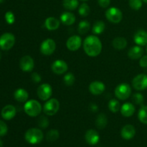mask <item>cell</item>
<instances>
[{
	"mask_svg": "<svg viewBox=\"0 0 147 147\" xmlns=\"http://www.w3.org/2000/svg\"><path fill=\"white\" fill-rule=\"evenodd\" d=\"M108 119L104 113H100L96 119V126L98 129H103L107 126Z\"/></svg>",
	"mask_w": 147,
	"mask_h": 147,
	"instance_id": "25",
	"label": "cell"
},
{
	"mask_svg": "<svg viewBox=\"0 0 147 147\" xmlns=\"http://www.w3.org/2000/svg\"><path fill=\"white\" fill-rule=\"evenodd\" d=\"M37 93L40 100L47 101L50 98L53 94V88L48 83H43L37 88Z\"/></svg>",
	"mask_w": 147,
	"mask_h": 147,
	"instance_id": "9",
	"label": "cell"
},
{
	"mask_svg": "<svg viewBox=\"0 0 147 147\" xmlns=\"http://www.w3.org/2000/svg\"><path fill=\"white\" fill-rule=\"evenodd\" d=\"M56 49V43L53 39L47 38L40 45V50L42 55L45 56L51 55Z\"/></svg>",
	"mask_w": 147,
	"mask_h": 147,
	"instance_id": "8",
	"label": "cell"
},
{
	"mask_svg": "<svg viewBox=\"0 0 147 147\" xmlns=\"http://www.w3.org/2000/svg\"><path fill=\"white\" fill-rule=\"evenodd\" d=\"M135 43L139 46L147 45V32L144 30H139L135 33L134 37Z\"/></svg>",
	"mask_w": 147,
	"mask_h": 147,
	"instance_id": "17",
	"label": "cell"
},
{
	"mask_svg": "<svg viewBox=\"0 0 147 147\" xmlns=\"http://www.w3.org/2000/svg\"><path fill=\"white\" fill-rule=\"evenodd\" d=\"M5 20L9 24H14V21H15V17H14V14L11 11H7L5 14Z\"/></svg>",
	"mask_w": 147,
	"mask_h": 147,
	"instance_id": "37",
	"label": "cell"
},
{
	"mask_svg": "<svg viewBox=\"0 0 147 147\" xmlns=\"http://www.w3.org/2000/svg\"><path fill=\"white\" fill-rule=\"evenodd\" d=\"M108 106H109V110L112 113H117V112H119L120 111L121 107L119 101L118 100H116V99H111L109 102Z\"/></svg>",
	"mask_w": 147,
	"mask_h": 147,
	"instance_id": "29",
	"label": "cell"
},
{
	"mask_svg": "<svg viewBox=\"0 0 147 147\" xmlns=\"http://www.w3.org/2000/svg\"><path fill=\"white\" fill-rule=\"evenodd\" d=\"M59 136H60V134L58 131L56 129H51L46 134V139L48 142H54L58 139Z\"/></svg>",
	"mask_w": 147,
	"mask_h": 147,
	"instance_id": "30",
	"label": "cell"
},
{
	"mask_svg": "<svg viewBox=\"0 0 147 147\" xmlns=\"http://www.w3.org/2000/svg\"><path fill=\"white\" fill-rule=\"evenodd\" d=\"M31 78L32 80V81H34V83H40L42 80L41 76H40L37 73H33L31 76Z\"/></svg>",
	"mask_w": 147,
	"mask_h": 147,
	"instance_id": "40",
	"label": "cell"
},
{
	"mask_svg": "<svg viewBox=\"0 0 147 147\" xmlns=\"http://www.w3.org/2000/svg\"><path fill=\"white\" fill-rule=\"evenodd\" d=\"M142 0H129V6L134 10H139L142 7Z\"/></svg>",
	"mask_w": 147,
	"mask_h": 147,
	"instance_id": "35",
	"label": "cell"
},
{
	"mask_svg": "<svg viewBox=\"0 0 147 147\" xmlns=\"http://www.w3.org/2000/svg\"><path fill=\"white\" fill-rule=\"evenodd\" d=\"M89 91L95 96L101 95L106 90V86L103 83L100 81H93L89 85Z\"/></svg>",
	"mask_w": 147,
	"mask_h": 147,
	"instance_id": "14",
	"label": "cell"
},
{
	"mask_svg": "<svg viewBox=\"0 0 147 147\" xmlns=\"http://www.w3.org/2000/svg\"><path fill=\"white\" fill-rule=\"evenodd\" d=\"M132 86L136 90H145L147 88V75L139 74L137 75L132 80Z\"/></svg>",
	"mask_w": 147,
	"mask_h": 147,
	"instance_id": "10",
	"label": "cell"
},
{
	"mask_svg": "<svg viewBox=\"0 0 147 147\" xmlns=\"http://www.w3.org/2000/svg\"><path fill=\"white\" fill-rule=\"evenodd\" d=\"M4 1V0H0V3H2Z\"/></svg>",
	"mask_w": 147,
	"mask_h": 147,
	"instance_id": "45",
	"label": "cell"
},
{
	"mask_svg": "<svg viewBox=\"0 0 147 147\" xmlns=\"http://www.w3.org/2000/svg\"><path fill=\"white\" fill-rule=\"evenodd\" d=\"M114 92L115 96L118 99L124 100L130 97L131 94V88L128 83H123L116 86Z\"/></svg>",
	"mask_w": 147,
	"mask_h": 147,
	"instance_id": "4",
	"label": "cell"
},
{
	"mask_svg": "<svg viewBox=\"0 0 147 147\" xmlns=\"http://www.w3.org/2000/svg\"><path fill=\"white\" fill-rule=\"evenodd\" d=\"M60 21L65 25H72L76 22V16L70 11H65L60 15Z\"/></svg>",
	"mask_w": 147,
	"mask_h": 147,
	"instance_id": "22",
	"label": "cell"
},
{
	"mask_svg": "<svg viewBox=\"0 0 147 147\" xmlns=\"http://www.w3.org/2000/svg\"><path fill=\"white\" fill-rule=\"evenodd\" d=\"M15 43V37L9 32H6L0 37V48L3 50H9Z\"/></svg>",
	"mask_w": 147,
	"mask_h": 147,
	"instance_id": "6",
	"label": "cell"
},
{
	"mask_svg": "<svg viewBox=\"0 0 147 147\" xmlns=\"http://www.w3.org/2000/svg\"><path fill=\"white\" fill-rule=\"evenodd\" d=\"M82 45L81 37L78 35L71 36L66 42V47L70 51H77Z\"/></svg>",
	"mask_w": 147,
	"mask_h": 147,
	"instance_id": "12",
	"label": "cell"
},
{
	"mask_svg": "<svg viewBox=\"0 0 147 147\" xmlns=\"http://www.w3.org/2000/svg\"><path fill=\"white\" fill-rule=\"evenodd\" d=\"M90 23H89L87 20H83V21H81L78 24V32L80 34H86V33L90 30Z\"/></svg>",
	"mask_w": 147,
	"mask_h": 147,
	"instance_id": "28",
	"label": "cell"
},
{
	"mask_svg": "<svg viewBox=\"0 0 147 147\" xmlns=\"http://www.w3.org/2000/svg\"><path fill=\"white\" fill-rule=\"evenodd\" d=\"M85 139L88 144L94 146L97 144L100 139L98 133L94 129H89L85 134Z\"/></svg>",
	"mask_w": 147,
	"mask_h": 147,
	"instance_id": "15",
	"label": "cell"
},
{
	"mask_svg": "<svg viewBox=\"0 0 147 147\" xmlns=\"http://www.w3.org/2000/svg\"><path fill=\"white\" fill-rule=\"evenodd\" d=\"M136 134V129L134 126L131 124H127L122 128L121 131V135L122 138L126 140H130L133 139Z\"/></svg>",
	"mask_w": 147,
	"mask_h": 147,
	"instance_id": "16",
	"label": "cell"
},
{
	"mask_svg": "<svg viewBox=\"0 0 147 147\" xmlns=\"http://www.w3.org/2000/svg\"><path fill=\"white\" fill-rule=\"evenodd\" d=\"M60 109V103L56 98H51L47 100L43 106V111L47 116H54Z\"/></svg>",
	"mask_w": 147,
	"mask_h": 147,
	"instance_id": "5",
	"label": "cell"
},
{
	"mask_svg": "<svg viewBox=\"0 0 147 147\" xmlns=\"http://www.w3.org/2000/svg\"><path fill=\"white\" fill-rule=\"evenodd\" d=\"M51 69L55 74L62 75L65 73L68 69L67 63L63 60H56L53 63Z\"/></svg>",
	"mask_w": 147,
	"mask_h": 147,
	"instance_id": "11",
	"label": "cell"
},
{
	"mask_svg": "<svg viewBox=\"0 0 147 147\" xmlns=\"http://www.w3.org/2000/svg\"><path fill=\"white\" fill-rule=\"evenodd\" d=\"M106 24L103 21H96L92 27V32L94 34H100L104 32Z\"/></svg>",
	"mask_w": 147,
	"mask_h": 147,
	"instance_id": "26",
	"label": "cell"
},
{
	"mask_svg": "<svg viewBox=\"0 0 147 147\" xmlns=\"http://www.w3.org/2000/svg\"><path fill=\"white\" fill-rule=\"evenodd\" d=\"M139 120L144 124H147V106H143L138 113Z\"/></svg>",
	"mask_w": 147,
	"mask_h": 147,
	"instance_id": "31",
	"label": "cell"
},
{
	"mask_svg": "<svg viewBox=\"0 0 147 147\" xmlns=\"http://www.w3.org/2000/svg\"><path fill=\"white\" fill-rule=\"evenodd\" d=\"M146 53H147V46H146Z\"/></svg>",
	"mask_w": 147,
	"mask_h": 147,
	"instance_id": "47",
	"label": "cell"
},
{
	"mask_svg": "<svg viewBox=\"0 0 147 147\" xmlns=\"http://www.w3.org/2000/svg\"><path fill=\"white\" fill-rule=\"evenodd\" d=\"M14 96L15 100H17L20 103H24L29 98V93L25 89L19 88L15 90L14 93Z\"/></svg>",
	"mask_w": 147,
	"mask_h": 147,
	"instance_id": "23",
	"label": "cell"
},
{
	"mask_svg": "<svg viewBox=\"0 0 147 147\" xmlns=\"http://www.w3.org/2000/svg\"><path fill=\"white\" fill-rule=\"evenodd\" d=\"M142 1H144V2L146 3V4H147V0H142Z\"/></svg>",
	"mask_w": 147,
	"mask_h": 147,
	"instance_id": "44",
	"label": "cell"
},
{
	"mask_svg": "<svg viewBox=\"0 0 147 147\" xmlns=\"http://www.w3.org/2000/svg\"><path fill=\"white\" fill-rule=\"evenodd\" d=\"M106 17L110 22L117 24L122 20L123 14L119 9L116 7H111L106 10Z\"/></svg>",
	"mask_w": 147,
	"mask_h": 147,
	"instance_id": "7",
	"label": "cell"
},
{
	"mask_svg": "<svg viewBox=\"0 0 147 147\" xmlns=\"http://www.w3.org/2000/svg\"><path fill=\"white\" fill-rule=\"evenodd\" d=\"M112 45L116 50H122L126 48L127 46V40L123 37H117L113 39Z\"/></svg>",
	"mask_w": 147,
	"mask_h": 147,
	"instance_id": "24",
	"label": "cell"
},
{
	"mask_svg": "<svg viewBox=\"0 0 147 147\" xmlns=\"http://www.w3.org/2000/svg\"><path fill=\"white\" fill-rule=\"evenodd\" d=\"M83 50L89 57H97L102 51V43L96 35H89L83 41Z\"/></svg>",
	"mask_w": 147,
	"mask_h": 147,
	"instance_id": "1",
	"label": "cell"
},
{
	"mask_svg": "<svg viewBox=\"0 0 147 147\" xmlns=\"http://www.w3.org/2000/svg\"><path fill=\"white\" fill-rule=\"evenodd\" d=\"M49 123H50V122H49L48 119L46 116H40L37 120V124L42 129H46L47 127H48Z\"/></svg>",
	"mask_w": 147,
	"mask_h": 147,
	"instance_id": "34",
	"label": "cell"
},
{
	"mask_svg": "<svg viewBox=\"0 0 147 147\" xmlns=\"http://www.w3.org/2000/svg\"><path fill=\"white\" fill-rule=\"evenodd\" d=\"M90 109H91V111H92L95 112V111H97L98 109V106L96 104H91V106H90Z\"/></svg>",
	"mask_w": 147,
	"mask_h": 147,
	"instance_id": "42",
	"label": "cell"
},
{
	"mask_svg": "<svg viewBox=\"0 0 147 147\" xmlns=\"http://www.w3.org/2000/svg\"><path fill=\"white\" fill-rule=\"evenodd\" d=\"M24 112L31 117L38 116L42 110L41 104L37 100H30L26 101L24 106Z\"/></svg>",
	"mask_w": 147,
	"mask_h": 147,
	"instance_id": "3",
	"label": "cell"
},
{
	"mask_svg": "<svg viewBox=\"0 0 147 147\" xmlns=\"http://www.w3.org/2000/svg\"><path fill=\"white\" fill-rule=\"evenodd\" d=\"M144 50L141 46L136 45L132 47L131 48L129 49L128 52V56L130 59L132 60H137V59L141 58L143 56Z\"/></svg>",
	"mask_w": 147,
	"mask_h": 147,
	"instance_id": "19",
	"label": "cell"
},
{
	"mask_svg": "<svg viewBox=\"0 0 147 147\" xmlns=\"http://www.w3.org/2000/svg\"><path fill=\"white\" fill-rule=\"evenodd\" d=\"M44 134L40 129L32 128L26 131L24 138L30 144H37L42 141Z\"/></svg>",
	"mask_w": 147,
	"mask_h": 147,
	"instance_id": "2",
	"label": "cell"
},
{
	"mask_svg": "<svg viewBox=\"0 0 147 147\" xmlns=\"http://www.w3.org/2000/svg\"><path fill=\"white\" fill-rule=\"evenodd\" d=\"M99 6L102 8H107L110 5L111 0H98Z\"/></svg>",
	"mask_w": 147,
	"mask_h": 147,
	"instance_id": "39",
	"label": "cell"
},
{
	"mask_svg": "<svg viewBox=\"0 0 147 147\" xmlns=\"http://www.w3.org/2000/svg\"><path fill=\"white\" fill-rule=\"evenodd\" d=\"M2 146H3V143H2V142L0 140V147H2Z\"/></svg>",
	"mask_w": 147,
	"mask_h": 147,
	"instance_id": "43",
	"label": "cell"
},
{
	"mask_svg": "<svg viewBox=\"0 0 147 147\" xmlns=\"http://www.w3.org/2000/svg\"><path fill=\"white\" fill-rule=\"evenodd\" d=\"M75 80H76V78H75L74 75L72 73H68L67 74L65 75L64 78H63V81H64V83L67 86H71L74 84Z\"/></svg>",
	"mask_w": 147,
	"mask_h": 147,
	"instance_id": "33",
	"label": "cell"
},
{
	"mask_svg": "<svg viewBox=\"0 0 147 147\" xmlns=\"http://www.w3.org/2000/svg\"><path fill=\"white\" fill-rule=\"evenodd\" d=\"M90 12V7L86 3H83L78 8V13L82 17H87Z\"/></svg>",
	"mask_w": 147,
	"mask_h": 147,
	"instance_id": "32",
	"label": "cell"
},
{
	"mask_svg": "<svg viewBox=\"0 0 147 147\" xmlns=\"http://www.w3.org/2000/svg\"><path fill=\"white\" fill-rule=\"evenodd\" d=\"M17 113V110L16 108L12 105H7L3 108L1 111V116L5 120H11Z\"/></svg>",
	"mask_w": 147,
	"mask_h": 147,
	"instance_id": "18",
	"label": "cell"
},
{
	"mask_svg": "<svg viewBox=\"0 0 147 147\" xmlns=\"http://www.w3.org/2000/svg\"><path fill=\"white\" fill-rule=\"evenodd\" d=\"M60 21L57 18L53 17H50L47 18L45 20V26L46 29H47L50 31L57 30L60 27Z\"/></svg>",
	"mask_w": 147,
	"mask_h": 147,
	"instance_id": "21",
	"label": "cell"
},
{
	"mask_svg": "<svg viewBox=\"0 0 147 147\" xmlns=\"http://www.w3.org/2000/svg\"><path fill=\"white\" fill-rule=\"evenodd\" d=\"M81 1H88V0H81Z\"/></svg>",
	"mask_w": 147,
	"mask_h": 147,
	"instance_id": "46",
	"label": "cell"
},
{
	"mask_svg": "<svg viewBox=\"0 0 147 147\" xmlns=\"http://www.w3.org/2000/svg\"><path fill=\"white\" fill-rule=\"evenodd\" d=\"M120 111L122 116H125V117H130V116H133L134 114L136 109H135V106L132 103H125L122 105Z\"/></svg>",
	"mask_w": 147,
	"mask_h": 147,
	"instance_id": "20",
	"label": "cell"
},
{
	"mask_svg": "<svg viewBox=\"0 0 147 147\" xmlns=\"http://www.w3.org/2000/svg\"><path fill=\"white\" fill-rule=\"evenodd\" d=\"M132 99H133V101L134 102V103H136L137 105L142 104L144 102V100L143 95L139 93H136L135 94H134Z\"/></svg>",
	"mask_w": 147,
	"mask_h": 147,
	"instance_id": "36",
	"label": "cell"
},
{
	"mask_svg": "<svg viewBox=\"0 0 147 147\" xmlns=\"http://www.w3.org/2000/svg\"><path fill=\"white\" fill-rule=\"evenodd\" d=\"M0 58H1V55H0Z\"/></svg>",
	"mask_w": 147,
	"mask_h": 147,
	"instance_id": "48",
	"label": "cell"
},
{
	"mask_svg": "<svg viewBox=\"0 0 147 147\" xmlns=\"http://www.w3.org/2000/svg\"><path fill=\"white\" fill-rule=\"evenodd\" d=\"M8 131V128L7 124L2 121H0V136H3L7 134Z\"/></svg>",
	"mask_w": 147,
	"mask_h": 147,
	"instance_id": "38",
	"label": "cell"
},
{
	"mask_svg": "<svg viewBox=\"0 0 147 147\" xmlns=\"http://www.w3.org/2000/svg\"><path fill=\"white\" fill-rule=\"evenodd\" d=\"M34 66V62L32 57L30 55H25L22 57L20 62V67L22 71L30 72L33 70Z\"/></svg>",
	"mask_w": 147,
	"mask_h": 147,
	"instance_id": "13",
	"label": "cell"
},
{
	"mask_svg": "<svg viewBox=\"0 0 147 147\" xmlns=\"http://www.w3.org/2000/svg\"><path fill=\"white\" fill-rule=\"evenodd\" d=\"M139 65L142 67H147V55H144L141 57Z\"/></svg>",
	"mask_w": 147,
	"mask_h": 147,
	"instance_id": "41",
	"label": "cell"
},
{
	"mask_svg": "<svg viewBox=\"0 0 147 147\" xmlns=\"http://www.w3.org/2000/svg\"><path fill=\"white\" fill-rule=\"evenodd\" d=\"M63 6L65 9L73 11L78 7L79 1L78 0H63Z\"/></svg>",
	"mask_w": 147,
	"mask_h": 147,
	"instance_id": "27",
	"label": "cell"
}]
</instances>
